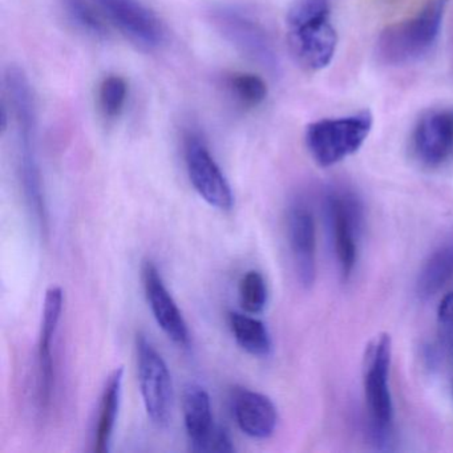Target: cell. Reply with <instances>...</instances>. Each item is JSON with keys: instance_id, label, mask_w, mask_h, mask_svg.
<instances>
[{"instance_id": "cell-1", "label": "cell", "mask_w": 453, "mask_h": 453, "mask_svg": "<svg viewBox=\"0 0 453 453\" xmlns=\"http://www.w3.org/2000/svg\"><path fill=\"white\" fill-rule=\"evenodd\" d=\"M334 0H293L286 17L288 43L296 62L306 71L330 65L338 46L331 22Z\"/></svg>"}, {"instance_id": "cell-2", "label": "cell", "mask_w": 453, "mask_h": 453, "mask_svg": "<svg viewBox=\"0 0 453 453\" xmlns=\"http://www.w3.org/2000/svg\"><path fill=\"white\" fill-rule=\"evenodd\" d=\"M447 0H429L413 17L394 23L381 31L376 54L384 65H412L426 58L436 44Z\"/></svg>"}, {"instance_id": "cell-3", "label": "cell", "mask_w": 453, "mask_h": 453, "mask_svg": "<svg viewBox=\"0 0 453 453\" xmlns=\"http://www.w3.org/2000/svg\"><path fill=\"white\" fill-rule=\"evenodd\" d=\"M372 124V115L367 111L344 118L323 119L307 127L304 142L315 163L327 168L357 152Z\"/></svg>"}, {"instance_id": "cell-4", "label": "cell", "mask_w": 453, "mask_h": 453, "mask_svg": "<svg viewBox=\"0 0 453 453\" xmlns=\"http://www.w3.org/2000/svg\"><path fill=\"white\" fill-rule=\"evenodd\" d=\"M392 343L388 334L376 336L365 349L363 386L371 431L376 440H387L392 431L394 405L388 387Z\"/></svg>"}, {"instance_id": "cell-5", "label": "cell", "mask_w": 453, "mask_h": 453, "mask_svg": "<svg viewBox=\"0 0 453 453\" xmlns=\"http://www.w3.org/2000/svg\"><path fill=\"white\" fill-rule=\"evenodd\" d=\"M19 142V171L26 200L41 229H47V208L44 203L41 168L36 158V103L33 97H19L12 104Z\"/></svg>"}, {"instance_id": "cell-6", "label": "cell", "mask_w": 453, "mask_h": 453, "mask_svg": "<svg viewBox=\"0 0 453 453\" xmlns=\"http://www.w3.org/2000/svg\"><path fill=\"white\" fill-rule=\"evenodd\" d=\"M137 373L148 418L155 426H166L173 410V384L165 360L147 336L136 338Z\"/></svg>"}, {"instance_id": "cell-7", "label": "cell", "mask_w": 453, "mask_h": 453, "mask_svg": "<svg viewBox=\"0 0 453 453\" xmlns=\"http://www.w3.org/2000/svg\"><path fill=\"white\" fill-rule=\"evenodd\" d=\"M326 208L333 233L334 249L342 275L347 280L357 264V234L363 221L362 206L351 192L333 189L326 196Z\"/></svg>"}, {"instance_id": "cell-8", "label": "cell", "mask_w": 453, "mask_h": 453, "mask_svg": "<svg viewBox=\"0 0 453 453\" xmlns=\"http://www.w3.org/2000/svg\"><path fill=\"white\" fill-rule=\"evenodd\" d=\"M211 20L222 36L248 59L265 70L277 68L274 49L264 28L234 7L221 6L211 12Z\"/></svg>"}, {"instance_id": "cell-9", "label": "cell", "mask_w": 453, "mask_h": 453, "mask_svg": "<svg viewBox=\"0 0 453 453\" xmlns=\"http://www.w3.org/2000/svg\"><path fill=\"white\" fill-rule=\"evenodd\" d=\"M185 161L190 182L203 200L219 211H230L234 203L232 188L200 137L188 139Z\"/></svg>"}, {"instance_id": "cell-10", "label": "cell", "mask_w": 453, "mask_h": 453, "mask_svg": "<svg viewBox=\"0 0 453 453\" xmlns=\"http://www.w3.org/2000/svg\"><path fill=\"white\" fill-rule=\"evenodd\" d=\"M100 12L132 42L157 49L165 41V28L157 15L139 0H94Z\"/></svg>"}, {"instance_id": "cell-11", "label": "cell", "mask_w": 453, "mask_h": 453, "mask_svg": "<svg viewBox=\"0 0 453 453\" xmlns=\"http://www.w3.org/2000/svg\"><path fill=\"white\" fill-rule=\"evenodd\" d=\"M63 290L52 286L44 296L43 312H42L41 334L38 349V396L42 410L51 404L55 384L54 357H52V341L59 327L62 318Z\"/></svg>"}, {"instance_id": "cell-12", "label": "cell", "mask_w": 453, "mask_h": 453, "mask_svg": "<svg viewBox=\"0 0 453 453\" xmlns=\"http://www.w3.org/2000/svg\"><path fill=\"white\" fill-rule=\"evenodd\" d=\"M142 282L148 303L158 327H161L174 343L181 347L189 346V328L182 317L181 310L177 306L176 301L164 283L160 272L152 261L145 262L142 266Z\"/></svg>"}, {"instance_id": "cell-13", "label": "cell", "mask_w": 453, "mask_h": 453, "mask_svg": "<svg viewBox=\"0 0 453 453\" xmlns=\"http://www.w3.org/2000/svg\"><path fill=\"white\" fill-rule=\"evenodd\" d=\"M412 148L424 165L444 164L453 155V108L424 115L413 131Z\"/></svg>"}, {"instance_id": "cell-14", "label": "cell", "mask_w": 453, "mask_h": 453, "mask_svg": "<svg viewBox=\"0 0 453 453\" xmlns=\"http://www.w3.org/2000/svg\"><path fill=\"white\" fill-rule=\"evenodd\" d=\"M288 234L299 282L311 288L317 274V241L314 217L303 203H296L288 211Z\"/></svg>"}, {"instance_id": "cell-15", "label": "cell", "mask_w": 453, "mask_h": 453, "mask_svg": "<svg viewBox=\"0 0 453 453\" xmlns=\"http://www.w3.org/2000/svg\"><path fill=\"white\" fill-rule=\"evenodd\" d=\"M230 402L233 416L243 434L253 439H267L274 434L278 424L277 407L266 395L235 388Z\"/></svg>"}, {"instance_id": "cell-16", "label": "cell", "mask_w": 453, "mask_h": 453, "mask_svg": "<svg viewBox=\"0 0 453 453\" xmlns=\"http://www.w3.org/2000/svg\"><path fill=\"white\" fill-rule=\"evenodd\" d=\"M182 412L192 450L208 452L209 440L216 426L213 423L211 396L203 386L189 383L185 387Z\"/></svg>"}, {"instance_id": "cell-17", "label": "cell", "mask_w": 453, "mask_h": 453, "mask_svg": "<svg viewBox=\"0 0 453 453\" xmlns=\"http://www.w3.org/2000/svg\"><path fill=\"white\" fill-rule=\"evenodd\" d=\"M123 376V367L116 368L111 373L110 378L107 379V383H105L104 389H103L99 418H97L96 432H95V452H110L111 440H112L119 410H120Z\"/></svg>"}, {"instance_id": "cell-18", "label": "cell", "mask_w": 453, "mask_h": 453, "mask_svg": "<svg viewBox=\"0 0 453 453\" xmlns=\"http://www.w3.org/2000/svg\"><path fill=\"white\" fill-rule=\"evenodd\" d=\"M453 277V235L432 251L418 273L416 290L420 298L439 293Z\"/></svg>"}, {"instance_id": "cell-19", "label": "cell", "mask_w": 453, "mask_h": 453, "mask_svg": "<svg viewBox=\"0 0 453 453\" xmlns=\"http://www.w3.org/2000/svg\"><path fill=\"white\" fill-rule=\"evenodd\" d=\"M229 325L238 346L248 354L258 357L272 354V336L264 322L242 312H230Z\"/></svg>"}, {"instance_id": "cell-20", "label": "cell", "mask_w": 453, "mask_h": 453, "mask_svg": "<svg viewBox=\"0 0 453 453\" xmlns=\"http://www.w3.org/2000/svg\"><path fill=\"white\" fill-rule=\"evenodd\" d=\"M62 2L65 14L79 30L95 38H103L107 35V26L102 15L89 4L88 0H62Z\"/></svg>"}, {"instance_id": "cell-21", "label": "cell", "mask_w": 453, "mask_h": 453, "mask_svg": "<svg viewBox=\"0 0 453 453\" xmlns=\"http://www.w3.org/2000/svg\"><path fill=\"white\" fill-rule=\"evenodd\" d=\"M229 87L238 102L245 107H258L267 96L266 83L253 73L233 75L229 81Z\"/></svg>"}, {"instance_id": "cell-22", "label": "cell", "mask_w": 453, "mask_h": 453, "mask_svg": "<svg viewBox=\"0 0 453 453\" xmlns=\"http://www.w3.org/2000/svg\"><path fill=\"white\" fill-rule=\"evenodd\" d=\"M240 302L249 314H259L267 303V286L264 275L248 272L240 282Z\"/></svg>"}, {"instance_id": "cell-23", "label": "cell", "mask_w": 453, "mask_h": 453, "mask_svg": "<svg viewBox=\"0 0 453 453\" xmlns=\"http://www.w3.org/2000/svg\"><path fill=\"white\" fill-rule=\"evenodd\" d=\"M128 96V86L120 76H108L100 86V108L105 118L115 119L123 112Z\"/></svg>"}, {"instance_id": "cell-24", "label": "cell", "mask_w": 453, "mask_h": 453, "mask_svg": "<svg viewBox=\"0 0 453 453\" xmlns=\"http://www.w3.org/2000/svg\"><path fill=\"white\" fill-rule=\"evenodd\" d=\"M233 450H235V448L226 429L222 428V426H216L213 434H211V440H209L208 452L229 453Z\"/></svg>"}, {"instance_id": "cell-25", "label": "cell", "mask_w": 453, "mask_h": 453, "mask_svg": "<svg viewBox=\"0 0 453 453\" xmlns=\"http://www.w3.org/2000/svg\"><path fill=\"white\" fill-rule=\"evenodd\" d=\"M437 317L444 327L453 328V293L447 294L441 299L437 310Z\"/></svg>"}]
</instances>
